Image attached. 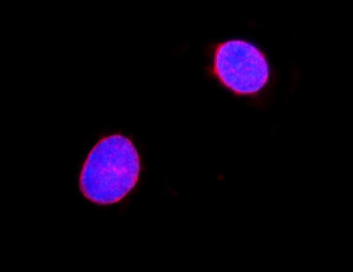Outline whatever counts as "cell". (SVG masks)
Segmentation results:
<instances>
[{
  "instance_id": "cell-2",
  "label": "cell",
  "mask_w": 353,
  "mask_h": 272,
  "mask_svg": "<svg viewBox=\"0 0 353 272\" xmlns=\"http://www.w3.org/2000/svg\"><path fill=\"white\" fill-rule=\"evenodd\" d=\"M212 74L234 94L254 95L269 82L270 67L256 45L230 40L215 48Z\"/></svg>"
},
{
  "instance_id": "cell-1",
  "label": "cell",
  "mask_w": 353,
  "mask_h": 272,
  "mask_svg": "<svg viewBox=\"0 0 353 272\" xmlns=\"http://www.w3.org/2000/svg\"><path fill=\"white\" fill-rule=\"evenodd\" d=\"M141 158L134 143L121 134L100 139L89 152L80 173L82 195L92 203H119L136 188Z\"/></svg>"
}]
</instances>
